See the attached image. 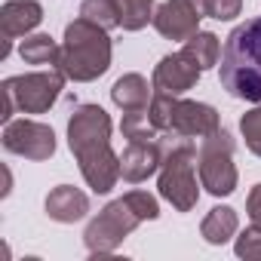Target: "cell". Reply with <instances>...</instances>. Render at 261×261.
Here are the masks:
<instances>
[{
  "instance_id": "6da1fadb",
  "label": "cell",
  "mask_w": 261,
  "mask_h": 261,
  "mask_svg": "<svg viewBox=\"0 0 261 261\" xmlns=\"http://www.w3.org/2000/svg\"><path fill=\"white\" fill-rule=\"evenodd\" d=\"M68 145L80 163L86 185L95 194H108L120 178V157L111 148V117L98 105L74 108L68 120Z\"/></svg>"
},
{
  "instance_id": "7a4b0ae2",
  "label": "cell",
  "mask_w": 261,
  "mask_h": 261,
  "mask_svg": "<svg viewBox=\"0 0 261 261\" xmlns=\"http://www.w3.org/2000/svg\"><path fill=\"white\" fill-rule=\"evenodd\" d=\"M218 74L233 98L261 105V19H249L227 34Z\"/></svg>"
},
{
  "instance_id": "3957f363",
  "label": "cell",
  "mask_w": 261,
  "mask_h": 261,
  "mask_svg": "<svg viewBox=\"0 0 261 261\" xmlns=\"http://www.w3.org/2000/svg\"><path fill=\"white\" fill-rule=\"evenodd\" d=\"M59 68L74 83L98 80L111 68V37H108V31L101 25L83 19V16L68 22Z\"/></svg>"
},
{
  "instance_id": "277c9868",
  "label": "cell",
  "mask_w": 261,
  "mask_h": 261,
  "mask_svg": "<svg viewBox=\"0 0 261 261\" xmlns=\"http://www.w3.org/2000/svg\"><path fill=\"white\" fill-rule=\"evenodd\" d=\"M163 145V163H160V197L169 200L178 212H191L200 200L194 163H197V139L166 133L160 136Z\"/></svg>"
},
{
  "instance_id": "5b68a950",
  "label": "cell",
  "mask_w": 261,
  "mask_h": 261,
  "mask_svg": "<svg viewBox=\"0 0 261 261\" xmlns=\"http://www.w3.org/2000/svg\"><path fill=\"white\" fill-rule=\"evenodd\" d=\"M148 117H151V126L157 129V136L178 133L188 139H206L215 129H221L218 111L212 105L191 101L181 95H166V92H154L148 105Z\"/></svg>"
},
{
  "instance_id": "8992f818",
  "label": "cell",
  "mask_w": 261,
  "mask_h": 261,
  "mask_svg": "<svg viewBox=\"0 0 261 261\" xmlns=\"http://www.w3.org/2000/svg\"><path fill=\"white\" fill-rule=\"evenodd\" d=\"M145 221V215L136 209V203L129 200V194H123L120 200H111L83 230V243L92 255H108L114 252L129 233Z\"/></svg>"
},
{
  "instance_id": "52a82bcc",
  "label": "cell",
  "mask_w": 261,
  "mask_h": 261,
  "mask_svg": "<svg viewBox=\"0 0 261 261\" xmlns=\"http://www.w3.org/2000/svg\"><path fill=\"white\" fill-rule=\"evenodd\" d=\"M197 172L200 185L212 197H227L237 191V166H233V139L227 129H215L212 136L200 139L197 148Z\"/></svg>"
},
{
  "instance_id": "ba28073f",
  "label": "cell",
  "mask_w": 261,
  "mask_h": 261,
  "mask_svg": "<svg viewBox=\"0 0 261 261\" xmlns=\"http://www.w3.org/2000/svg\"><path fill=\"white\" fill-rule=\"evenodd\" d=\"M65 74L62 68H49V71H31V74H16L7 77L4 86H0V95H10L16 111L22 114H46L62 89H65Z\"/></svg>"
},
{
  "instance_id": "9c48e42d",
  "label": "cell",
  "mask_w": 261,
  "mask_h": 261,
  "mask_svg": "<svg viewBox=\"0 0 261 261\" xmlns=\"http://www.w3.org/2000/svg\"><path fill=\"white\" fill-rule=\"evenodd\" d=\"M4 148L25 160H49L56 154V133L37 120H10L4 123Z\"/></svg>"
},
{
  "instance_id": "30bf717a",
  "label": "cell",
  "mask_w": 261,
  "mask_h": 261,
  "mask_svg": "<svg viewBox=\"0 0 261 261\" xmlns=\"http://www.w3.org/2000/svg\"><path fill=\"white\" fill-rule=\"evenodd\" d=\"M200 19H206V0H166L154 13V28L166 40L185 43L191 34L200 31Z\"/></svg>"
},
{
  "instance_id": "8fae6325",
  "label": "cell",
  "mask_w": 261,
  "mask_h": 261,
  "mask_svg": "<svg viewBox=\"0 0 261 261\" xmlns=\"http://www.w3.org/2000/svg\"><path fill=\"white\" fill-rule=\"evenodd\" d=\"M200 74H203V68H200V65H197L185 49H178V53H172V56H163V59H160V65L154 68V80H151V86H154V92L185 95L188 89H194V86H197Z\"/></svg>"
},
{
  "instance_id": "7c38bea8",
  "label": "cell",
  "mask_w": 261,
  "mask_h": 261,
  "mask_svg": "<svg viewBox=\"0 0 261 261\" xmlns=\"http://www.w3.org/2000/svg\"><path fill=\"white\" fill-rule=\"evenodd\" d=\"M40 22H43V7L37 0H7L0 7V34H4L0 59L10 56V46L16 37H28Z\"/></svg>"
},
{
  "instance_id": "4fadbf2b",
  "label": "cell",
  "mask_w": 261,
  "mask_h": 261,
  "mask_svg": "<svg viewBox=\"0 0 261 261\" xmlns=\"http://www.w3.org/2000/svg\"><path fill=\"white\" fill-rule=\"evenodd\" d=\"M160 163H163V145L160 139L157 142H129L120 154V178L123 181H145L148 175L160 172Z\"/></svg>"
},
{
  "instance_id": "5bb4252c",
  "label": "cell",
  "mask_w": 261,
  "mask_h": 261,
  "mask_svg": "<svg viewBox=\"0 0 261 261\" xmlns=\"http://www.w3.org/2000/svg\"><path fill=\"white\" fill-rule=\"evenodd\" d=\"M43 209H46V215H49L53 221L74 224V221H80V218L89 212V197H86L80 188H74V185H59V188H53V191L46 194Z\"/></svg>"
},
{
  "instance_id": "9a60e30c",
  "label": "cell",
  "mask_w": 261,
  "mask_h": 261,
  "mask_svg": "<svg viewBox=\"0 0 261 261\" xmlns=\"http://www.w3.org/2000/svg\"><path fill=\"white\" fill-rule=\"evenodd\" d=\"M111 98L123 114L126 111H145L154 98V86H148V80L142 74H123L111 86Z\"/></svg>"
},
{
  "instance_id": "2e32d148",
  "label": "cell",
  "mask_w": 261,
  "mask_h": 261,
  "mask_svg": "<svg viewBox=\"0 0 261 261\" xmlns=\"http://www.w3.org/2000/svg\"><path fill=\"white\" fill-rule=\"evenodd\" d=\"M237 227H240L237 212H233L230 206H215V209H209V215L203 218L200 233H203L206 243H212V246H224V243L237 233Z\"/></svg>"
},
{
  "instance_id": "e0dca14e",
  "label": "cell",
  "mask_w": 261,
  "mask_h": 261,
  "mask_svg": "<svg viewBox=\"0 0 261 261\" xmlns=\"http://www.w3.org/2000/svg\"><path fill=\"white\" fill-rule=\"evenodd\" d=\"M22 59L28 65H49V68H59V59H62V46L49 37V34H31L22 40L19 46Z\"/></svg>"
},
{
  "instance_id": "ac0fdd59",
  "label": "cell",
  "mask_w": 261,
  "mask_h": 261,
  "mask_svg": "<svg viewBox=\"0 0 261 261\" xmlns=\"http://www.w3.org/2000/svg\"><path fill=\"white\" fill-rule=\"evenodd\" d=\"M181 49L206 71V68H215L218 62H221V40L215 37V34H209V31H197V34H191L185 43H181Z\"/></svg>"
},
{
  "instance_id": "d6986e66",
  "label": "cell",
  "mask_w": 261,
  "mask_h": 261,
  "mask_svg": "<svg viewBox=\"0 0 261 261\" xmlns=\"http://www.w3.org/2000/svg\"><path fill=\"white\" fill-rule=\"evenodd\" d=\"M123 31H142L154 22V0H114Z\"/></svg>"
},
{
  "instance_id": "ffe728a7",
  "label": "cell",
  "mask_w": 261,
  "mask_h": 261,
  "mask_svg": "<svg viewBox=\"0 0 261 261\" xmlns=\"http://www.w3.org/2000/svg\"><path fill=\"white\" fill-rule=\"evenodd\" d=\"M80 16L95 22V25H101L105 31L120 28V13H117L114 0H83V4H80Z\"/></svg>"
},
{
  "instance_id": "44dd1931",
  "label": "cell",
  "mask_w": 261,
  "mask_h": 261,
  "mask_svg": "<svg viewBox=\"0 0 261 261\" xmlns=\"http://www.w3.org/2000/svg\"><path fill=\"white\" fill-rule=\"evenodd\" d=\"M240 133H243V139H246V148H249L255 157H261V105L252 108V111H246V114L240 117Z\"/></svg>"
},
{
  "instance_id": "7402d4cb",
  "label": "cell",
  "mask_w": 261,
  "mask_h": 261,
  "mask_svg": "<svg viewBox=\"0 0 261 261\" xmlns=\"http://www.w3.org/2000/svg\"><path fill=\"white\" fill-rule=\"evenodd\" d=\"M237 255L240 258H261V230L258 227H246L237 237Z\"/></svg>"
},
{
  "instance_id": "603a6c76",
  "label": "cell",
  "mask_w": 261,
  "mask_h": 261,
  "mask_svg": "<svg viewBox=\"0 0 261 261\" xmlns=\"http://www.w3.org/2000/svg\"><path fill=\"white\" fill-rule=\"evenodd\" d=\"M243 10V0H206V16L218 19V22H230L237 19Z\"/></svg>"
},
{
  "instance_id": "cb8c5ba5",
  "label": "cell",
  "mask_w": 261,
  "mask_h": 261,
  "mask_svg": "<svg viewBox=\"0 0 261 261\" xmlns=\"http://www.w3.org/2000/svg\"><path fill=\"white\" fill-rule=\"evenodd\" d=\"M246 212H249V221H252V227H258V230H261V181H258V185L249 191Z\"/></svg>"
}]
</instances>
